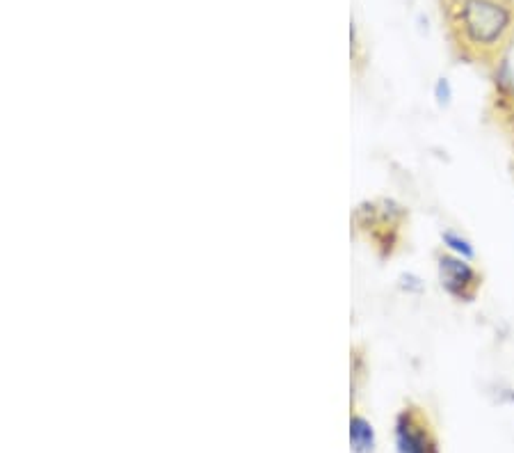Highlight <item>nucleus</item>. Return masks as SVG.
<instances>
[{"label": "nucleus", "mask_w": 514, "mask_h": 453, "mask_svg": "<svg viewBox=\"0 0 514 453\" xmlns=\"http://www.w3.org/2000/svg\"><path fill=\"white\" fill-rule=\"evenodd\" d=\"M350 444H352V451L355 453H373L375 451V431L373 426L368 424V421L355 415L350 421Z\"/></svg>", "instance_id": "obj_4"}, {"label": "nucleus", "mask_w": 514, "mask_h": 453, "mask_svg": "<svg viewBox=\"0 0 514 453\" xmlns=\"http://www.w3.org/2000/svg\"><path fill=\"white\" fill-rule=\"evenodd\" d=\"M396 451L398 453H437V442L432 437L423 415L414 408H405L396 419Z\"/></svg>", "instance_id": "obj_3"}, {"label": "nucleus", "mask_w": 514, "mask_h": 453, "mask_svg": "<svg viewBox=\"0 0 514 453\" xmlns=\"http://www.w3.org/2000/svg\"><path fill=\"white\" fill-rule=\"evenodd\" d=\"M444 243L446 248L451 250V254H455V257H462V259H473V245L467 241V238L455 234V232H444Z\"/></svg>", "instance_id": "obj_5"}, {"label": "nucleus", "mask_w": 514, "mask_h": 453, "mask_svg": "<svg viewBox=\"0 0 514 453\" xmlns=\"http://www.w3.org/2000/svg\"><path fill=\"white\" fill-rule=\"evenodd\" d=\"M451 21L460 42L469 51L496 53L514 28V10L508 0H453Z\"/></svg>", "instance_id": "obj_1"}, {"label": "nucleus", "mask_w": 514, "mask_h": 453, "mask_svg": "<svg viewBox=\"0 0 514 453\" xmlns=\"http://www.w3.org/2000/svg\"><path fill=\"white\" fill-rule=\"evenodd\" d=\"M439 280L441 286L457 300H473L480 286L478 270L469 264V259L455 257V254H441L439 257Z\"/></svg>", "instance_id": "obj_2"}, {"label": "nucleus", "mask_w": 514, "mask_h": 453, "mask_svg": "<svg viewBox=\"0 0 514 453\" xmlns=\"http://www.w3.org/2000/svg\"><path fill=\"white\" fill-rule=\"evenodd\" d=\"M437 99L439 103H448V99H451V85H448L446 78H441L437 83Z\"/></svg>", "instance_id": "obj_6"}]
</instances>
